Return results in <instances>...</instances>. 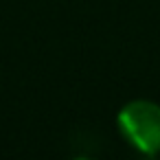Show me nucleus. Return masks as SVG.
Masks as SVG:
<instances>
[{"label":"nucleus","mask_w":160,"mask_h":160,"mask_svg":"<svg viewBox=\"0 0 160 160\" xmlns=\"http://www.w3.org/2000/svg\"><path fill=\"white\" fill-rule=\"evenodd\" d=\"M70 160H90V158H86V156H75V158H70Z\"/></svg>","instance_id":"2"},{"label":"nucleus","mask_w":160,"mask_h":160,"mask_svg":"<svg viewBox=\"0 0 160 160\" xmlns=\"http://www.w3.org/2000/svg\"><path fill=\"white\" fill-rule=\"evenodd\" d=\"M116 127L136 151L145 156L160 153V103L149 99L127 101L116 114Z\"/></svg>","instance_id":"1"}]
</instances>
